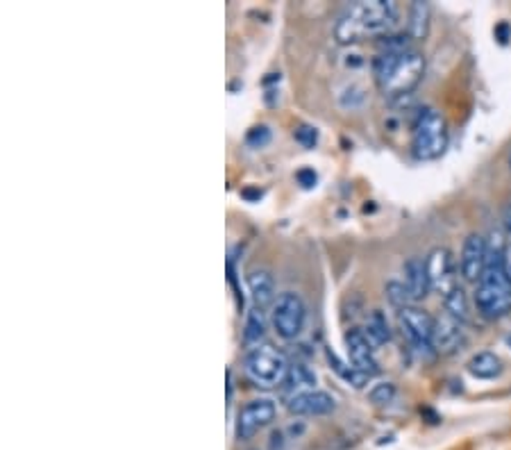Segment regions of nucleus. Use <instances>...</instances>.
Returning <instances> with one entry per match:
<instances>
[{
  "mask_svg": "<svg viewBox=\"0 0 511 450\" xmlns=\"http://www.w3.org/2000/svg\"><path fill=\"white\" fill-rule=\"evenodd\" d=\"M373 75L387 98H405L418 87L425 75V60L418 50H380L373 60Z\"/></svg>",
  "mask_w": 511,
  "mask_h": 450,
  "instance_id": "nucleus-1",
  "label": "nucleus"
},
{
  "mask_svg": "<svg viewBox=\"0 0 511 450\" xmlns=\"http://www.w3.org/2000/svg\"><path fill=\"white\" fill-rule=\"evenodd\" d=\"M396 23V5L389 0H359L348 5L334 25L339 44H357L366 37H378Z\"/></svg>",
  "mask_w": 511,
  "mask_h": 450,
  "instance_id": "nucleus-2",
  "label": "nucleus"
},
{
  "mask_svg": "<svg viewBox=\"0 0 511 450\" xmlns=\"http://www.w3.org/2000/svg\"><path fill=\"white\" fill-rule=\"evenodd\" d=\"M502 253H505V248L489 250L487 266H484L482 278L477 282L475 303L480 314L487 319H500L511 312V280L502 266Z\"/></svg>",
  "mask_w": 511,
  "mask_h": 450,
  "instance_id": "nucleus-3",
  "label": "nucleus"
},
{
  "mask_svg": "<svg viewBox=\"0 0 511 450\" xmlns=\"http://www.w3.org/2000/svg\"><path fill=\"white\" fill-rule=\"evenodd\" d=\"M448 148V125L437 110H421L412 125V153L416 160H437Z\"/></svg>",
  "mask_w": 511,
  "mask_h": 450,
  "instance_id": "nucleus-4",
  "label": "nucleus"
},
{
  "mask_svg": "<svg viewBox=\"0 0 511 450\" xmlns=\"http://www.w3.org/2000/svg\"><path fill=\"white\" fill-rule=\"evenodd\" d=\"M244 364H246L248 378L264 389L282 385L289 373V366H291L287 362V357H284V353H280V350L271 344H259L255 348H250Z\"/></svg>",
  "mask_w": 511,
  "mask_h": 450,
  "instance_id": "nucleus-5",
  "label": "nucleus"
},
{
  "mask_svg": "<svg viewBox=\"0 0 511 450\" xmlns=\"http://www.w3.org/2000/svg\"><path fill=\"white\" fill-rule=\"evenodd\" d=\"M307 310L296 291H284L273 305V328L282 339H296L305 328Z\"/></svg>",
  "mask_w": 511,
  "mask_h": 450,
  "instance_id": "nucleus-6",
  "label": "nucleus"
},
{
  "mask_svg": "<svg viewBox=\"0 0 511 450\" xmlns=\"http://www.w3.org/2000/svg\"><path fill=\"white\" fill-rule=\"evenodd\" d=\"M275 419V403L268 398H257L250 400L248 405L241 407V412L237 416V439L239 441H248L253 439L262 428H266L268 423Z\"/></svg>",
  "mask_w": 511,
  "mask_h": 450,
  "instance_id": "nucleus-7",
  "label": "nucleus"
},
{
  "mask_svg": "<svg viewBox=\"0 0 511 450\" xmlns=\"http://www.w3.org/2000/svg\"><path fill=\"white\" fill-rule=\"evenodd\" d=\"M427 278H430V287L434 291H441L443 296H448L452 289L457 287L455 278V260L448 248H434L425 260Z\"/></svg>",
  "mask_w": 511,
  "mask_h": 450,
  "instance_id": "nucleus-8",
  "label": "nucleus"
},
{
  "mask_svg": "<svg viewBox=\"0 0 511 450\" xmlns=\"http://www.w3.org/2000/svg\"><path fill=\"white\" fill-rule=\"evenodd\" d=\"M400 325L405 335L418 350H432V335H434V319L421 307H405L400 310Z\"/></svg>",
  "mask_w": 511,
  "mask_h": 450,
  "instance_id": "nucleus-9",
  "label": "nucleus"
},
{
  "mask_svg": "<svg viewBox=\"0 0 511 450\" xmlns=\"http://www.w3.org/2000/svg\"><path fill=\"white\" fill-rule=\"evenodd\" d=\"M489 260V244L482 235H468L462 248V260H459V269H462V278L468 282H480L484 266Z\"/></svg>",
  "mask_w": 511,
  "mask_h": 450,
  "instance_id": "nucleus-10",
  "label": "nucleus"
},
{
  "mask_svg": "<svg viewBox=\"0 0 511 450\" xmlns=\"http://www.w3.org/2000/svg\"><path fill=\"white\" fill-rule=\"evenodd\" d=\"M346 346H348V355H350V362L357 371H362L368 378H373L375 373H378V360H375V353H373V344L368 341L366 332L359 330V328H353L346 332Z\"/></svg>",
  "mask_w": 511,
  "mask_h": 450,
  "instance_id": "nucleus-11",
  "label": "nucleus"
},
{
  "mask_svg": "<svg viewBox=\"0 0 511 450\" xmlns=\"http://www.w3.org/2000/svg\"><path fill=\"white\" fill-rule=\"evenodd\" d=\"M464 344V323L457 321L455 316L448 312L434 319V335H432V346L443 355H450Z\"/></svg>",
  "mask_w": 511,
  "mask_h": 450,
  "instance_id": "nucleus-12",
  "label": "nucleus"
},
{
  "mask_svg": "<svg viewBox=\"0 0 511 450\" xmlns=\"http://www.w3.org/2000/svg\"><path fill=\"white\" fill-rule=\"evenodd\" d=\"M334 398L328 394V391H316V389H309V391H303V394L289 398L287 403V410L296 416H323V414H330L334 410Z\"/></svg>",
  "mask_w": 511,
  "mask_h": 450,
  "instance_id": "nucleus-13",
  "label": "nucleus"
},
{
  "mask_svg": "<svg viewBox=\"0 0 511 450\" xmlns=\"http://www.w3.org/2000/svg\"><path fill=\"white\" fill-rule=\"evenodd\" d=\"M248 289H250V296L255 300V307L257 310H266L268 305H275V282H273V275L259 269V271H253L248 275Z\"/></svg>",
  "mask_w": 511,
  "mask_h": 450,
  "instance_id": "nucleus-14",
  "label": "nucleus"
},
{
  "mask_svg": "<svg viewBox=\"0 0 511 450\" xmlns=\"http://www.w3.org/2000/svg\"><path fill=\"white\" fill-rule=\"evenodd\" d=\"M405 285L409 287V291H412L414 300H423L432 291L430 278H427V269H425L423 260L412 257V260L405 262Z\"/></svg>",
  "mask_w": 511,
  "mask_h": 450,
  "instance_id": "nucleus-15",
  "label": "nucleus"
},
{
  "mask_svg": "<svg viewBox=\"0 0 511 450\" xmlns=\"http://www.w3.org/2000/svg\"><path fill=\"white\" fill-rule=\"evenodd\" d=\"M314 385H316V375L314 371H309V366L291 364L287 378L282 382V389H284V394H291L293 398V396L303 394V391H309V387H314Z\"/></svg>",
  "mask_w": 511,
  "mask_h": 450,
  "instance_id": "nucleus-16",
  "label": "nucleus"
},
{
  "mask_svg": "<svg viewBox=\"0 0 511 450\" xmlns=\"http://www.w3.org/2000/svg\"><path fill=\"white\" fill-rule=\"evenodd\" d=\"M468 373L480 380H493L502 373V362L496 353L484 350V353H477L468 360Z\"/></svg>",
  "mask_w": 511,
  "mask_h": 450,
  "instance_id": "nucleus-17",
  "label": "nucleus"
},
{
  "mask_svg": "<svg viewBox=\"0 0 511 450\" xmlns=\"http://www.w3.org/2000/svg\"><path fill=\"white\" fill-rule=\"evenodd\" d=\"M364 332H366V337H368V341H371L373 346H380V344H384V341L391 339L389 321H387V316H384L380 310H375L371 316H368Z\"/></svg>",
  "mask_w": 511,
  "mask_h": 450,
  "instance_id": "nucleus-18",
  "label": "nucleus"
},
{
  "mask_svg": "<svg viewBox=\"0 0 511 450\" xmlns=\"http://www.w3.org/2000/svg\"><path fill=\"white\" fill-rule=\"evenodd\" d=\"M443 305H446V312L450 316H455V319L462 321V323H466L468 316H471V307H468L466 291L459 285L452 289L448 296H443Z\"/></svg>",
  "mask_w": 511,
  "mask_h": 450,
  "instance_id": "nucleus-19",
  "label": "nucleus"
},
{
  "mask_svg": "<svg viewBox=\"0 0 511 450\" xmlns=\"http://www.w3.org/2000/svg\"><path fill=\"white\" fill-rule=\"evenodd\" d=\"M266 335V319H264V310H250L248 319H246V328H244V341L248 346H259V341Z\"/></svg>",
  "mask_w": 511,
  "mask_h": 450,
  "instance_id": "nucleus-20",
  "label": "nucleus"
},
{
  "mask_svg": "<svg viewBox=\"0 0 511 450\" xmlns=\"http://www.w3.org/2000/svg\"><path fill=\"white\" fill-rule=\"evenodd\" d=\"M430 28V5L427 3H414L412 5V21H409V37L423 39Z\"/></svg>",
  "mask_w": 511,
  "mask_h": 450,
  "instance_id": "nucleus-21",
  "label": "nucleus"
},
{
  "mask_svg": "<svg viewBox=\"0 0 511 450\" xmlns=\"http://www.w3.org/2000/svg\"><path fill=\"white\" fill-rule=\"evenodd\" d=\"M387 296L391 300V305H396L398 310L412 307V303H414V296H412V291H409V287L405 285V282H398V280H391L387 285Z\"/></svg>",
  "mask_w": 511,
  "mask_h": 450,
  "instance_id": "nucleus-22",
  "label": "nucleus"
},
{
  "mask_svg": "<svg viewBox=\"0 0 511 450\" xmlns=\"http://www.w3.org/2000/svg\"><path fill=\"white\" fill-rule=\"evenodd\" d=\"M373 405H389L393 398H396V387L391 385V382H380V385H375L371 389V394H368Z\"/></svg>",
  "mask_w": 511,
  "mask_h": 450,
  "instance_id": "nucleus-23",
  "label": "nucleus"
},
{
  "mask_svg": "<svg viewBox=\"0 0 511 450\" xmlns=\"http://www.w3.org/2000/svg\"><path fill=\"white\" fill-rule=\"evenodd\" d=\"M293 137H296V141L300 146L314 148L316 141H318V130L314 128V125H298V128L293 130Z\"/></svg>",
  "mask_w": 511,
  "mask_h": 450,
  "instance_id": "nucleus-24",
  "label": "nucleus"
},
{
  "mask_svg": "<svg viewBox=\"0 0 511 450\" xmlns=\"http://www.w3.org/2000/svg\"><path fill=\"white\" fill-rule=\"evenodd\" d=\"M248 144L253 148H262L268 144V139H271V130L266 128V125H257V128H253L248 132Z\"/></svg>",
  "mask_w": 511,
  "mask_h": 450,
  "instance_id": "nucleus-25",
  "label": "nucleus"
},
{
  "mask_svg": "<svg viewBox=\"0 0 511 450\" xmlns=\"http://www.w3.org/2000/svg\"><path fill=\"white\" fill-rule=\"evenodd\" d=\"M296 178H298V182H300V185H303L305 189L316 187V182H318V175H316L314 169H300V171L296 173Z\"/></svg>",
  "mask_w": 511,
  "mask_h": 450,
  "instance_id": "nucleus-26",
  "label": "nucleus"
},
{
  "mask_svg": "<svg viewBox=\"0 0 511 450\" xmlns=\"http://www.w3.org/2000/svg\"><path fill=\"white\" fill-rule=\"evenodd\" d=\"M509 35H511V28H509V23H500L498 28H496V37L502 41V44H507L509 41Z\"/></svg>",
  "mask_w": 511,
  "mask_h": 450,
  "instance_id": "nucleus-27",
  "label": "nucleus"
},
{
  "mask_svg": "<svg viewBox=\"0 0 511 450\" xmlns=\"http://www.w3.org/2000/svg\"><path fill=\"white\" fill-rule=\"evenodd\" d=\"M502 266H505L507 278L511 280V244L505 246V253H502Z\"/></svg>",
  "mask_w": 511,
  "mask_h": 450,
  "instance_id": "nucleus-28",
  "label": "nucleus"
},
{
  "mask_svg": "<svg viewBox=\"0 0 511 450\" xmlns=\"http://www.w3.org/2000/svg\"><path fill=\"white\" fill-rule=\"evenodd\" d=\"M502 223H505V228H507V235L511 237V205H507L505 212H502Z\"/></svg>",
  "mask_w": 511,
  "mask_h": 450,
  "instance_id": "nucleus-29",
  "label": "nucleus"
},
{
  "mask_svg": "<svg viewBox=\"0 0 511 450\" xmlns=\"http://www.w3.org/2000/svg\"><path fill=\"white\" fill-rule=\"evenodd\" d=\"M507 344H509V348H511V335L507 337Z\"/></svg>",
  "mask_w": 511,
  "mask_h": 450,
  "instance_id": "nucleus-30",
  "label": "nucleus"
}]
</instances>
